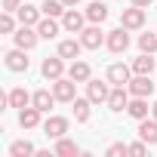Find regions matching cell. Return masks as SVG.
<instances>
[{
    "label": "cell",
    "instance_id": "obj_1",
    "mask_svg": "<svg viewBox=\"0 0 157 157\" xmlns=\"http://www.w3.org/2000/svg\"><path fill=\"white\" fill-rule=\"evenodd\" d=\"M145 19H148V16H145V6H136V3H132L129 10H123V13H120V25H123V28H129V31L145 28Z\"/></svg>",
    "mask_w": 157,
    "mask_h": 157
},
{
    "label": "cell",
    "instance_id": "obj_2",
    "mask_svg": "<svg viewBox=\"0 0 157 157\" xmlns=\"http://www.w3.org/2000/svg\"><path fill=\"white\" fill-rule=\"evenodd\" d=\"M86 22H90V19H86V13H77L74 6H68V10H65V16H62V28H65V31H71V34H80V31L86 28Z\"/></svg>",
    "mask_w": 157,
    "mask_h": 157
},
{
    "label": "cell",
    "instance_id": "obj_3",
    "mask_svg": "<svg viewBox=\"0 0 157 157\" xmlns=\"http://www.w3.org/2000/svg\"><path fill=\"white\" fill-rule=\"evenodd\" d=\"M108 96H111V80L105 83V80H86V99L96 105V102H108Z\"/></svg>",
    "mask_w": 157,
    "mask_h": 157
},
{
    "label": "cell",
    "instance_id": "obj_4",
    "mask_svg": "<svg viewBox=\"0 0 157 157\" xmlns=\"http://www.w3.org/2000/svg\"><path fill=\"white\" fill-rule=\"evenodd\" d=\"M105 46L111 49V52H126V46H129V28H114V31H108V40H105Z\"/></svg>",
    "mask_w": 157,
    "mask_h": 157
},
{
    "label": "cell",
    "instance_id": "obj_5",
    "mask_svg": "<svg viewBox=\"0 0 157 157\" xmlns=\"http://www.w3.org/2000/svg\"><path fill=\"white\" fill-rule=\"evenodd\" d=\"M126 90H129V96H142V99H148V96L154 93V83H151V74H136L132 80L126 83Z\"/></svg>",
    "mask_w": 157,
    "mask_h": 157
},
{
    "label": "cell",
    "instance_id": "obj_6",
    "mask_svg": "<svg viewBox=\"0 0 157 157\" xmlns=\"http://www.w3.org/2000/svg\"><path fill=\"white\" fill-rule=\"evenodd\" d=\"M40 71H43L46 80L52 83V80H59V77H65V59H62V56H49V59H43Z\"/></svg>",
    "mask_w": 157,
    "mask_h": 157
},
{
    "label": "cell",
    "instance_id": "obj_7",
    "mask_svg": "<svg viewBox=\"0 0 157 157\" xmlns=\"http://www.w3.org/2000/svg\"><path fill=\"white\" fill-rule=\"evenodd\" d=\"M74 86H77V80H71V77H59V80H52V93H56L59 102H74L77 99Z\"/></svg>",
    "mask_w": 157,
    "mask_h": 157
},
{
    "label": "cell",
    "instance_id": "obj_8",
    "mask_svg": "<svg viewBox=\"0 0 157 157\" xmlns=\"http://www.w3.org/2000/svg\"><path fill=\"white\" fill-rule=\"evenodd\" d=\"M105 40H108V37L99 31V25H96V22H93L90 28H83V31H80V43H83V49H99Z\"/></svg>",
    "mask_w": 157,
    "mask_h": 157
},
{
    "label": "cell",
    "instance_id": "obj_9",
    "mask_svg": "<svg viewBox=\"0 0 157 157\" xmlns=\"http://www.w3.org/2000/svg\"><path fill=\"white\" fill-rule=\"evenodd\" d=\"M129 90L126 86H111V96H108V108L114 111V114H120V111H126V105H129Z\"/></svg>",
    "mask_w": 157,
    "mask_h": 157
},
{
    "label": "cell",
    "instance_id": "obj_10",
    "mask_svg": "<svg viewBox=\"0 0 157 157\" xmlns=\"http://www.w3.org/2000/svg\"><path fill=\"white\" fill-rule=\"evenodd\" d=\"M68 117H59V114H52V117H46L43 120V132L49 136V139H62L65 132H68Z\"/></svg>",
    "mask_w": 157,
    "mask_h": 157
},
{
    "label": "cell",
    "instance_id": "obj_11",
    "mask_svg": "<svg viewBox=\"0 0 157 157\" xmlns=\"http://www.w3.org/2000/svg\"><path fill=\"white\" fill-rule=\"evenodd\" d=\"M13 37H16V46H22V49H34V46H37V40H40L37 28H31V25H22Z\"/></svg>",
    "mask_w": 157,
    "mask_h": 157
},
{
    "label": "cell",
    "instance_id": "obj_12",
    "mask_svg": "<svg viewBox=\"0 0 157 157\" xmlns=\"http://www.w3.org/2000/svg\"><path fill=\"white\" fill-rule=\"evenodd\" d=\"M25 52H28V49H22V46L10 49V52L3 56V59H6V68H10V71H16V74L28 71V59H25Z\"/></svg>",
    "mask_w": 157,
    "mask_h": 157
},
{
    "label": "cell",
    "instance_id": "obj_13",
    "mask_svg": "<svg viewBox=\"0 0 157 157\" xmlns=\"http://www.w3.org/2000/svg\"><path fill=\"white\" fill-rule=\"evenodd\" d=\"M108 80H111V86H126L129 80H132V68H126V65H111L108 68Z\"/></svg>",
    "mask_w": 157,
    "mask_h": 157
},
{
    "label": "cell",
    "instance_id": "obj_14",
    "mask_svg": "<svg viewBox=\"0 0 157 157\" xmlns=\"http://www.w3.org/2000/svg\"><path fill=\"white\" fill-rule=\"evenodd\" d=\"M68 77H71V80H77V83H86L90 77H93V68H90V62H83V59H74V62H71V68H68Z\"/></svg>",
    "mask_w": 157,
    "mask_h": 157
},
{
    "label": "cell",
    "instance_id": "obj_15",
    "mask_svg": "<svg viewBox=\"0 0 157 157\" xmlns=\"http://www.w3.org/2000/svg\"><path fill=\"white\" fill-rule=\"evenodd\" d=\"M6 105L22 111V108H28V105H31V93H28V90H22V86H16V90H10V93H6Z\"/></svg>",
    "mask_w": 157,
    "mask_h": 157
},
{
    "label": "cell",
    "instance_id": "obj_16",
    "mask_svg": "<svg viewBox=\"0 0 157 157\" xmlns=\"http://www.w3.org/2000/svg\"><path fill=\"white\" fill-rule=\"evenodd\" d=\"M56 102H59V99H56V93H49V90H37V93H31V105H34V108H40L43 114H46Z\"/></svg>",
    "mask_w": 157,
    "mask_h": 157
},
{
    "label": "cell",
    "instance_id": "obj_17",
    "mask_svg": "<svg viewBox=\"0 0 157 157\" xmlns=\"http://www.w3.org/2000/svg\"><path fill=\"white\" fill-rule=\"evenodd\" d=\"M40 114H43V111L34 108V105L22 108V111H19V126H22V129H34V126L40 123Z\"/></svg>",
    "mask_w": 157,
    "mask_h": 157
},
{
    "label": "cell",
    "instance_id": "obj_18",
    "mask_svg": "<svg viewBox=\"0 0 157 157\" xmlns=\"http://www.w3.org/2000/svg\"><path fill=\"white\" fill-rule=\"evenodd\" d=\"M40 13H43V10H37V6H31V3H22V6H19V22L37 28V25H40Z\"/></svg>",
    "mask_w": 157,
    "mask_h": 157
},
{
    "label": "cell",
    "instance_id": "obj_19",
    "mask_svg": "<svg viewBox=\"0 0 157 157\" xmlns=\"http://www.w3.org/2000/svg\"><path fill=\"white\" fill-rule=\"evenodd\" d=\"M154 68H157L154 52H142L139 59H132V74H151Z\"/></svg>",
    "mask_w": 157,
    "mask_h": 157
},
{
    "label": "cell",
    "instance_id": "obj_20",
    "mask_svg": "<svg viewBox=\"0 0 157 157\" xmlns=\"http://www.w3.org/2000/svg\"><path fill=\"white\" fill-rule=\"evenodd\" d=\"M139 139H145L148 145H157V117L139 120Z\"/></svg>",
    "mask_w": 157,
    "mask_h": 157
},
{
    "label": "cell",
    "instance_id": "obj_21",
    "mask_svg": "<svg viewBox=\"0 0 157 157\" xmlns=\"http://www.w3.org/2000/svg\"><path fill=\"white\" fill-rule=\"evenodd\" d=\"M59 31H62V25L52 19V16H46V19H40V25H37V34L43 37V40H52V37H59Z\"/></svg>",
    "mask_w": 157,
    "mask_h": 157
},
{
    "label": "cell",
    "instance_id": "obj_22",
    "mask_svg": "<svg viewBox=\"0 0 157 157\" xmlns=\"http://www.w3.org/2000/svg\"><path fill=\"white\" fill-rule=\"evenodd\" d=\"M80 49H83V43H80V40H74V37L59 43V56H62V59H71V62H74V59H80Z\"/></svg>",
    "mask_w": 157,
    "mask_h": 157
},
{
    "label": "cell",
    "instance_id": "obj_23",
    "mask_svg": "<svg viewBox=\"0 0 157 157\" xmlns=\"http://www.w3.org/2000/svg\"><path fill=\"white\" fill-rule=\"evenodd\" d=\"M126 114L136 117V120H145V117H148V102H145L142 96H132L129 105H126Z\"/></svg>",
    "mask_w": 157,
    "mask_h": 157
},
{
    "label": "cell",
    "instance_id": "obj_24",
    "mask_svg": "<svg viewBox=\"0 0 157 157\" xmlns=\"http://www.w3.org/2000/svg\"><path fill=\"white\" fill-rule=\"evenodd\" d=\"M86 19H90V22H96V25H102V22L108 19V6L102 3V0H93V3L86 6Z\"/></svg>",
    "mask_w": 157,
    "mask_h": 157
},
{
    "label": "cell",
    "instance_id": "obj_25",
    "mask_svg": "<svg viewBox=\"0 0 157 157\" xmlns=\"http://www.w3.org/2000/svg\"><path fill=\"white\" fill-rule=\"evenodd\" d=\"M52 154H56V157H77V154H80V148H77L71 139L62 136V139H56V151H52Z\"/></svg>",
    "mask_w": 157,
    "mask_h": 157
},
{
    "label": "cell",
    "instance_id": "obj_26",
    "mask_svg": "<svg viewBox=\"0 0 157 157\" xmlns=\"http://www.w3.org/2000/svg\"><path fill=\"white\" fill-rule=\"evenodd\" d=\"M71 105H74V120L77 123H86L90 120V105H93L90 99H74Z\"/></svg>",
    "mask_w": 157,
    "mask_h": 157
},
{
    "label": "cell",
    "instance_id": "obj_27",
    "mask_svg": "<svg viewBox=\"0 0 157 157\" xmlns=\"http://www.w3.org/2000/svg\"><path fill=\"white\" fill-rule=\"evenodd\" d=\"M40 10H43V16H52V19H62L68 6L62 3V0H43V6H40Z\"/></svg>",
    "mask_w": 157,
    "mask_h": 157
},
{
    "label": "cell",
    "instance_id": "obj_28",
    "mask_svg": "<svg viewBox=\"0 0 157 157\" xmlns=\"http://www.w3.org/2000/svg\"><path fill=\"white\" fill-rule=\"evenodd\" d=\"M28 154H37V148L31 145V142H13V148H10V157H28Z\"/></svg>",
    "mask_w": 157,
    "mask_h": 157
},
{
    "label": "cell",
    "instance_id": "obj_29",
    "mask_svg": "<svg viewBox=\"0 0 157 157\" xmlns=\"http://www.w3.org/2000/svg\"><path fill=\"white\" fill-rule=\"evenodd\" d=\"M139 49L142 52H157V34H139Z\"/></svg>",
    "mask_w": 157,
    "mask_h": 157
},
{
    "label": "cell",
    "instance_id": "obj_30",
    "mask_svg": "<svg viewBox=\"0 0 157 157\" xmlns=\"http://www.w3.org/2000/svg\"><path fill=\"white\" fill-rule=\"evenodd\" d=\"M16 31V19H13V13H3L0 16V34H13Z\"/></svg>",
    "mask_w": 157,
    "mask_h": 157
},
{
    "label": "cell",
    "instance_id": "obj_31",
    "mask_svg": "<svg viewBox=\"0 0 157 157\" xmlns=\"http://www.w3.org/2000/svg\"><path fill=\"white\" fill-rule=\"evenodd\" d=\"M108 157H120V154H129V145H123V142H114V145H108V151H105Z\"/></svg>",
    "mask_w": 157,
    "mask_h": 157
},
{
    "label": "cell",
    "instance_id": "obj_32",
    "mask_svg": "<svg viewBox=\"0 0 157 157\" xmlns=\"http://www.w3.org/2000/svg\"><path fill=\"white\" fill-rule=\"evenodd\" d=\"M145 151H148V142H145V139H142V142H132V145H129V154H136V157H139V154H145Z\"/></svg>",
    "mask_w": 157,
    "mask_h": 157
},
{
    "label": "cell",
    "instance_id": "obj_33",
    "mask_svg": "<svg viewBox=\"0 0 157 157\" xmlns=\"http://www.w3.org/2000/svg\"><path fill=\"white\" fill-rule=\"evenodd\" d=\"M22 0H3V13H19Z\"/></svg>",
    "mask_w": 157,
    "mask_h": 157
},
{
    "label": "cell",
    "instance_id": "obj_34",
    "mask_svg": "<svg viewBox=\"0 0 157 157\" xmlns=\"http://www.w3.org/2000/svg\"><path fill=\"white\" fill-rule=\"evenodd\" d=\"M62 3H65V6H77V3H80V0H62Z\"/></svg>",
    "mask_w": 157,
    "mask_h": 157
},
{
    "label": "cell",
    "instance_id": "obj_35",
    "mask_svg": "<svg viewBox=\"0 0 157 157\" xmlns=\"http://www.w3.org/2000/svg\"><path fill=\"white\" fill-rule=\"evenodd\" d=\"M132 3H136V6H148V3H151V0H132Z\"/></svg>",
    "mask_w": 157,
    "mask_h": 157
},
{
    "label": "cell",
    "instance_id": "obj_36",
    "mask_svg": "<svg viewBox=\"0 0 157 157\" xmlns=\"http://www.w3.org/2000/svg\"><path fill=\"white\" fill-rule=\"evenodd\" d=\"M151 114H154V117H157V102H154V105H151Z\"/></svg>",
    "mask_w": 157,
    "mask_h": 157
}]
</instances>
